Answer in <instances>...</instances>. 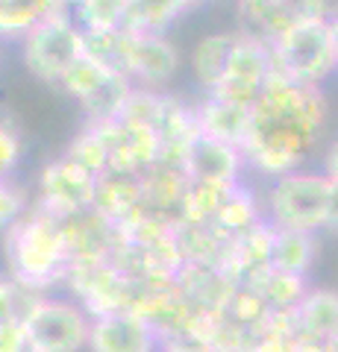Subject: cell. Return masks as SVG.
Here are the masks:
<instances>
[{
    "mask_svg": "<svg viewBox=\"0 0 338 352\" xmlns=\"http://www.w3.org/2000/svg\"><path fill=\"white\" fill-rule=\"evenodd\" d=\"M94 208L109 217L115 226L127 223L129 217L145 212V194H141V176L133 173H103L97 179Z\"/></svg>",
    "mask_w": 338,
    "mask_h": 352,
    "instance_id": "17",
    "label": "cell"
},
{
    "mask_svg": "<svg viewBox=\"0 0 338 352\" xmlns=\"http://www.w3.org/2000/svg\"><path fill=\"white\" fill-rule=\"evenodd\" d=\"M262 220H265V208H262V197H256L250 188H238L230 200L224 203V208L215 214V220L212 223L221 229L224 235H230V238H235V235H242V232H247V229H253V226H259Z\"/></svg>",
    "mask_w": 338,
    "mask_h": 352,
    "instance_id": "23",
    "label": "cell"
},
{
    "mask_svg": "<svg viewBox=\"0 0 338 352\" xmlns=\"http://www.w3.org/2000/svg\"><path fill=\"white\" fill-rule=\"evenodd\" d=\"M159 332L138 314L118 311L92 320L89 352H159Z\"/></svg>",
    "mask_w": 338,
    "mask_h": 352,
    "instance_id": "12",
    "label": "cell"
},
{
    "mask_svg": "<svg viewBox=\"0 0 338 352\" xmlns=\"http://www.w3.org/2000/svg\"><path fill=\"white\" fill-rule=\"evenodd\" d=\"M62 232L68 244L71 264L85 261H109L118 250V226L103 217L97 208L62 217Z\"/></svg>",
    "mask_w": 338,
    "mask_h": 352,
    "instance_id": "13",
    "label": "cell"
},
{
    "mask_svg": "<svg viewBox=\"0 0 338 352\" xmlns=\"http://www.w3.org/2000/svg\"><path fill=\"white\" fill-rule=\"evenodd\" d=\"M330 194L332 179L324 170H294L271 179L262 194L265 220L274 229L312 232L330 229Z\"/></svg>",
    "mask_w": 338,
    "mask_h": 352,
    "instance_id": "3",
    "label": "cell"
},
{
    "mask_svg": "<svg viewBox=\"0 0 338 352\" xmlns=\"http://www.w3.org/2000/svg\"><path fill=\"white\" fill-rule=\"evenodd\" d=\"M85 56V30L68 9L45 18L21 38V59L36 80L62 85L71 68Z\"/></svg>",
    "mask_w": 338,
    "mask_h": 352,
    "instance_id": "5",
    "label": "cell"
},
{
    "mask_svg": "<svg viewBox=\"0 0 338 352\" xmlns=\"http://www.w3.org/2000/svg\"><path fill=\"white\" fill-rule=\"evenodd\" d=\"M65 291L92 317H106L118 311H133L138 279H129L112 258L85 261V264H71Z\"/></svg>",
    "mask_w": 338,
    "mask_h": 352,
    "instance_id": "8",
    "label": "cell"
},
{
    "mask_svg": "<svg viewBox=\"0 0 338 352\" xmlns=\"http://www.w3.org/2000/svg\"><path fill=\"white\" fill-rule=\"evenodd\" d=\"M97 179L92 170H85L83 164H77L71 156H62L47 162L39 173V194L32 203H39L41 208H47L56 217H71L80 212L94 208L97 197Z\"/></svg>",
    "mask_w": 338,
    "mask_h": 352,
    "instance_id": "9",
    "label": "cell"
},
{
    "mask_svg": "<svg viewBox=\"0 0 338 352\" xmlns=\"http://www.w3.org/2000/svg\"><path fill=\"white\" fill-rule=\"evenodd\" d=\"M133 0H65V9L83 30H118L127 24Z\"/></svg>",
    "mask_w": 338,
    "mask_h": 352,
    "instance_id": "24",
    "label": "cell"
},
{
    "mask_svg": "<svg viewBox=\"0 0 338 352\" xmlns=\"http://www.w3.org/2000/svg\"><path fill=\"white\" fill-rule=\"evenodd\" d=\"M294 323H297V338L330 340L338 329V291L309 288L303 302L294 308Z\"/></svg>",
    "mask_w": 338,
    "mask_h": 352,
    "instance_id": "19",
    "label": "cell"
},
{
    "mask_svg": "<svg viewBox=\"0 0 338 352\" xmlns=\"http://www.w3.org/2000/svg\"><path fill=\"white\" fill-rule=\"evenodd\" d=\"M94 317L74 296H41L27 317V344L36 352H83L89 349Z\"/></svg>",
    "mask_w": 338,
    "mask_h": 352,
    "instance_id": "7",
    "label": "cell"
},
{
    "mask_svg": "<svg viewBox=\"0 0 338 352\" xmlns=\"http://www.w3.org/2000/svg\"><path fill=\"white\" fill-rule=\"evenodd\" d=\"M65 156H71L77 164H83L85 170H92L94 176H103L109 170V162H106V150L101 144V138H97V132L85 124L77 135H74V141L68 144V150H65Z\"/></svg>",
    "mask_w": 338,
    "mask_h": 352,
    "instance_id": "25",
    "label": "cell"
},
{
    "mask_svg": "<svg viewBox=\"0 0 338 352\" xmlns=\"http://www.w3.org/2000/svg\"><path fill=\"white\" fill-rule=\"evenodd\" d=\"M324 173L330 176V179H338V138L324 153Z\"/></svg>",
    "mask_w": 338,
    "mask_h": 352,
    "instance_id": "29",
    "label": "cell"
},
{
    "mask_svg": "<svg viewBox=\"0 0 338 352\" xmlns=\"http://www.w3.org/2000/svg\"><path fill=\"white\" fill-rule=\"evenodd\" d=\"M326 346H330V352H338V329H335V335L326 340Z\"/></svg>",
    "mask_w": 338,
    "mask_h": 352,
    "instance_id": "32",
    "label": "cell"
},
{
    "mask_svg": "<svg viewBox=\"0 0 338 352\" xmlns=\"http://www.w3.org/2000/svg\"><path fill=\"white\" fill-rule=\"evenodd\" d=\"M271 68L282 82L321 88L338 71V50L330 18L303 21L271 44Z\"/></svg>",
    "mask_w": 338,
    "mask_h": 352,
    "instance_id": "4",
    "label": "cell"
},
{
    "mask_svg": "<svg viewBox=\"0 0 338 352\" xmlns=\"http://www.w3.org/2000/svg\"><path fill=\"white\" fill-rule=\"evenodd\" d=\"M59 88L80 103L85 118H89V124L121 118L127 100L136 91V85L129 82L127 74L112 68V65H106L103 59L92 56L89 50H85V56L71 68V74L65 76V82Z\"/></svg>",
    "mask_w": 338,
    "mask_h": 352,
    "instance_id": "6",
    "label": "cell"
},
{
    "mask_svg": "<svg viewBox=\"0 0 338 352\" xmlns=\"http://www.w3.org/2000/svg\"><path fill=\"white\" fill-rule=\"evenodd\" d=\"M21 162V138L12 126H6L0 120V182H6L15 173Z\"/></svg>",
    "mask_w": 338,
    "mask_h": 352,
    "instance_id": "26",
    "label": "cell"
},
{
    "mask_svg": "<svg viewBox=\"0 0 338 352\" xmlns=\"http://www.w3.org/2000/svg\"><path fill=\"white\" fill-rule=\"evenodd\" d=\"M330 229H338V179H332V194H330Z\"/></svg>",
    "mask_w": 338,
    "mask_h": 352,
    "instance_id": "30",
    "label": "cell"
},
{
    "mask_svg": "<svg viewBox=\"0 0 338 352\" xmlns=\"http://www.w3.org/2000/svg\"><path fill=\"white\" fill-rule=\"evenodd\" d=\"M182 168L189 173V179L200 182H242V173L247 170L244 153L238 147H230L224 141H215L209 135H200L191 141V147L185 150Z\"/></svg>",
    "mask_w": 338,
    "mask_h": 352,
    "instance_id": "14",
    "label": "cell"
},
{
    "mask_svg": "<svg viewBox=\"0 0 338 352\" xmlns=\"http://www.w3.org/2000/svg\"><path fill=\"white\" fill-rule=\"evenodd\" d=\"M173 282L180 285L185 300L198 308L200 314L226 311L233 302V296H235L233 279L226 276L221 267H215V264H189L185 261Z\"/></svg>",
    "mask_w": 338,
    "mask_h": 352,
    "instance_id": "15",
    "label": "cell"
},
{
    "mask_svg": "<svg viewBox=\"0 0 338 352\" xmlns=\"http://www.w3.org/2000/svg\"><path fill=\"white\" fill-rule=\"evenodd\" d=\"M330 24H332V36H335V50H338V9L330 15Z\"/></svg>",
    "mask_w": 338,
    "mask_h": 352,
    "instance_id": "31",
    "label": "cell"
},
{
    "mask_svg": "<svg viewBox=\"0 0 338 352\" xmlns=\"http://www.w3.org/2000/svg\"><path fill=\"white\" fill-rule=\"evenodd\" d=\"M326 124L330 106L321 88L282 82L274 76L250 112V129L242 147L247 170L268 182L303 170L321 147Z\"/></svg>",
    "mask_w": 338,
    "mask_h": 352,
    "instance_id": "1",
    "label": "cell"
},
{
    "mask_svg": "<svg viewBox=\"0 0 338 352\" xmlns=\"http://www.w3.org/2000/svg\"><path fill=\"white\" fill-rule=\"evenodd\" d=\"M271 80H274L271 47L265 41H259V38L238 30V41L233 47L230 62H226L221 82H218L215 91L206 94V97H221V100H230V103L253 106Z\"/></svg>",
    "mask_w": 338,
    "mask_h": 352,
    "instance_id": "10",
    "label": "cell"
},
{
    "mask_svg": "<svg viewBox=\"0 0 338 352\" xmlns=\"http://www.w3.org/2000/svg\"><path fill=\"white\" fill-rule=\"evenodd\" d=\"M65 9V0H0V41H21L45 18Z\"/></svg>",
    "mask_w": 338,
    "mask_h": 352,
    "instance_id": "21",
    "label": "cell"
},
{
    "mask_svg": "<svg viewBox=\"0 0 338 352\" xmlns=\"http://www.w3.org/2000/svg\"><path fill=\"white\" fill-rule=\"evenodd\" d=\"M27 352H36V349H27Z\"/></svg>",
    "mask_w": 338,
    "mask_h": 352,
    "instance_id": "33",
    "label": "cell"
},
{
    "mask_svg": "<svg viewBox=\"0 0 338 352\" xmlns=\"http://www.w3.org/2000/svg\"><path fill=\"white\" fill-rule=\"evenodd\" d=\"M235 41H238V27L203 36L198 44H194V50L189 56V68H191L194 82L203 88V94H212L215 85L221 82V76L226 71V62H230V56H233Z\"/></svg>",
    "mask_w": 338,
    "mask_h": 352,
    "instance_id": "18",
    "label": "cell"
},
{
    "mask_svg": "<svg viewBox=\"0 0 338 352\" xmlns=\"http://www.w3.org/2000/svg\"><path fill=\"white\" fill-rule=\"evenodd\" d=\"M27 329L24 323H6L0 326V352H27Z\"/></svg>",
    "mask_w": 338,
    "mask_h": 352,
    "instance_id": "27",
    "label": "cell"
},
{
    "mask_svg": "<svg viewBox=\"0 0 338 352\" xmlns=\"http://www.w3.org/2000/svg\"><path fill=\"white\" fill-rule=\"evenodd\" d=\"M159 352H209V349L200 346L198 340H191V338H177V340H162Z\"/></svg>",
    "mask_w": 338,
    "mask_h": 352,
    "instance_id": "28",
    "label": "cell"
},
{
    "mask_svg": "<svg viewBox=\"0 0 338 352\" xmlns=\"http://www.w3.org/2000/svg\"><path fill=\"white\" fill-rule=\"evenodd\" d=\"M200 3H206V0H133L124 27L145 32H168L173 21Z\"/></svg>",
    "mask_w": 338,
    "mask_h": 352,
    "instance_id": "22",
    "label": "cell"
},
{
    "mask_svg": "<svg viewBox=\"0 0 338 352\" xmlns=\"http://www.w3.org/2000/svg\"><path fill=\"white\" fill-rule=\"evenodd\" d=\"M3 256L9 276L27 288L41 294L65 288L71 256L62 232V217L32 203L3 232Z\"/></svg>",
    "mask_w": 338,
    "mask_h": 352,
    "instance_id": "2",
    "label": "cell"
},
{
    "mask_svg": "<svg viewBox=\"0 0 338 352\" xmlns=\"http://www.w3.org/2000/svg\"><path fill=\"white\" fill-rule=\"evenodd\" d=\"M250 112H253V106H242V103H230V100H221V97L203 94V100L198 103V124L203 135L242 150L250 129Z\"/></svg>",
    "mask_w": 338,
    "mask_h": 352,
    "instance_id": "16",
    "label": "cell"
},
{
    "mask_svg": "<svg viewBox=\"0 0 338 352\" xmlns=\"http://www.w3.org/2000/svg\"><path fill=\"white\" fill-rule=\"evenodd\" d=\"M235 12H238V30L265 41L268 47L286 36L288 30L303 24V21L330 18L318 6H306V3L288 6V3H274V0H235Z\"/></svg>",
    "mask_w": 338,
    "mask_h": 352,
    "instance_id": "11",
    "label": "cell"
},
{
    "mask_svg": "<svg viewBox=\"0 0 338 352\" xmlns=\"http://www.w3.org/2000/svg\"><path fill=\"white\" fill-rule=\"evenodd\" d=\"M318 256V235L294 232V229H274V247H271V267L282 273L306 276Z\"/></svg>",
    "mask_w": 338,
    "mask_h": 352,
    "instance_id": "20",
    "label": "cell"
}]
</instances>
